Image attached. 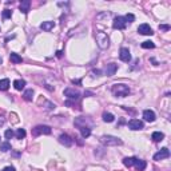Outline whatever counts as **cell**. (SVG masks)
Returning a JSON list of instances; mask_svg holds the SVG:
<instances>
[{
    "mask_svg": "<svg viewBox=\"0 0 171 171\" xmlns=\"http://www.w3.org/2000/svg\"><path fill=\"white\" fill-rule=\"evenodd\" d=\"M0 63H1V59H0Z\"/></svg>",
    "mask_w": 171,
    "mask_h": 171,
    "instance_id": "obj_37",
    "label": "cell"
},
{
    "mask_svg": "<svg viewBox=\"0 0 171 171\" xmlns=\"http://www.w3.org/2000/svg\"><path fill=\"white\" fill-rule=\"evenodd\" d=\"M125 20H126V23H132V22L135 20V16L132 15V13H127V15L125 16Z\"/></svg>",
    "mask_w": 171,
    "mask_h": 171,
    "instance_id": "obj_29",
    "label": "cell"
},
{
    "mask_svg": "<svg viewBox=\"0 0 171 171\" xmlns=\"http://www.w3.org/2000/svg\"><path fill=\"white\" fill-rule=\"evenodd\" d=\"M24 86H26V82H24L23 79H18V80L13 82V87H15L18 91H22V90L24 88Z\"/></svg>",
    "mask_w": 171,
    "mask_h": 171,
    "instance_id": "obj_20",
    "label": "cell"
},
{
    "mask_svg": "<svg viewBox=\"0 0 171 171\" xmlns=\"http://www.w3.org/2000/svg\"><path fill=\"white\" fill-rule=\"evenodd\" d=\"M103 121H104L106 123H111V122L115 121V116H114L111 112H104L103 114Z\"/></svg>",
    "mask_w": 171,
    "mask_h": 171,
    "instance_id": "obj_22",
    "label": "cell"
},
{
    "mask_svg": "<svg viewBox=\"0 0 171 171\" xmlns=\"http://www.w3.org/2000/svg\"><path fill=\"white\" fill-rule=\"evenodd\" d=\"M136 158H134V156H130V158H125L123 159V164H125L126 167H131V166H134V162H135Z\"/></svg>",
    "mask_w": 171,
    "mask_h": 171,
    "instance_id": "obj_23",
    "label": "cell"
},
{
    "mask_svg": "<svg viewBox=\"0 0 171 171\" xmlns=\"http://www.w3.org/2000/svg\"><path fill=\"white\" fill-rule=\"evenodd\" d=\"M30 7H31V1L30 0H23L20 3V11L23 12V13H27L30 11Z\"/></svg>",
    "mask_w": 171,
    "mask_h": 171,
    "instance_id": "obj_15",
    "label": "cell"
},
{
    "mask_svg": "<svg viewBox=\"0 0 171 171\" xmlns=\"http://www.w3.org/2000/svg\"><path fill=\"white\" fill-rule=\"evenodd\" d=\"M100 143L104 144V146H121V144H123V142H122V139H119L118 136L103 135L100 138Z\"/></svg>",
    "mask_w": 171,
    "mask_h": 171,
    "instance_id": "obj_3",
    "label": "cell"
},
{
    "mask_svg": "<svg viewBox=\"0 0 171 171\" xmlns=\"http://www.w3.org/2000/svg\"><path fill=\"white\" fill-rule=\"evenodd\" d=\"M9 59H11V62L13 63V64H19V63L23 62V59H22V56H19V55L15 54V52H12V54L9 55Z\"/></svg>",
    "mask_w": 171,
    "mask_h": 171,
    "instance_id": "obj_19",
    "label": "cell"
},
{
    "mask_svg": "<svg viewBox=\"0 0 171 171\" xmlns=\"http://www.w3.org/2000/svg\"><path fill=\"white\" fill-rule=\"evenodd\" d=\"M95 39H96V43H98V46H99V48H102V50L108 48V46H110V38L107 36V34H104V32H102V31L96 32Z\"/></svg>",
    "mask_w": 171,
    "mask_h": 171,
    "instance_id": "obj_2",
    "label": "cell"
},
{
    "mask_svg": "<svg viewBox=\"0 0 171 171\" xmlns=\"http://www.w3.org/2000/svg\"><path fill=\"white\" fill-rule=\"evenodd\" d=\"M163 138H164V134L160 131L152 132V135H151V139L154 140V142H160V140H163Z\"/></svg>",
    "mask_w": 171,
    "mask_h": 171,
    "instance_id": "obj_18",
    "label": "cell"
},
{
    "mask_svg": "<svg viewBox=\"0 0 171 171\" xmlns=\"http://www.w3.org/2000/svg\"><path fill=\"white\" fill-rule=\"evenodd\" d=\"M159 30L160 31H168V30H170V26H167V24H160Z\"/></svg>",
    "mask_w": 171,
    "mask_h": 171,
    "instance_id": "obj_32",
    "label": "cell"
},
{
    "mask_svg": "<svg viewBox=\"0 0 171 171\" xmlns=\"http://www.w3.org/2000/svg\"><path fill=\"white\" fill-rule=\"evenodd\" d=\"M100 72H102L100 70H95V71H94V74H96V75H100Z\"/></svg>",
    "mask_w": 171,
    "mask_h": 171,
    "instance_id": "obj_35",
    "label": "cell"
},
{
    "mask_svg": "<svg viewBox=\"0 0 171 171\" xmlns=\"http://www.w3.org/2000/svg\"><path fill=\"white\" fill-rule=\"evenodd\" d=\"M54 22H50V20H47V22H43L40 24V28H42L43 31H51L52 28H54Z\"/></svg>",
    "mask_w": 171,
    "mask_h": 171,
    "instance_id": "obj_17",
    "label": "cell"
},
{
    "mask_svg": "<svg viewBox=\"0 0 171 171\" xmlns=\"http://www.w3.org/2000/svg\"><path fill=\"white\" fill-rule=\"evenodd\" d=\"M144 127L143 122L139 121V119H131L128 122V128L132 130V131H138V130H142Z\"/></svg>",
    "mask_w": 171,
    "mask_h": 171,
    "instance_id": "obj_7",
    "label": "cell"
},
{
    "mask_svg": "<svg viewBox=\"0 0 171 171\" xmlns=\"http://www.w3.org/2000/svg\"><path fill=\"white\" fill-rule=\"evenodd\" d=\"M134 166L136 167V170H138V171H143L144 168H146V166H147V163H146L144 160H142V159H135Z\"/></svg>",
    "mask_w": 171,
    "mask_h": 171,
    "instance_id": "obj_16",
    "label": "cell"
},
{
    "mask_svg": "<svg viewBox=\"0 0 171 171\" xmlns=\"http://www.w3.org/2000/svg\"><path fill=\"white\" fill-rule=\"evenodd\" d=\"M64 96H67L71 100H78L79 98H80V92L74 88H66L64 90Z\"/></svg>",
    "mask_w": 171,
    "mask_h": 171,
    "instance_id": "obj_6",
    "label": "cell"
},
{
    "mask_svg": "<svg viewBox=\"0 0 171 171\" xmlns=\"http://www.w3.org/2000/svg\"><path fill=\"white\" fill-rule=\"evenodd\" d=\"M0 150H1L3 152L8 151V150H11V144L8 143V142H5V143H1V144H0Z\"/></svg>",
    "mask_w": 171,
    "mask_h": 171,
    "instance_id": "obj_28",
    "label": "cell"
},
{
    "mask_svg": "<svg viewBox=\"0 0 171 171\" xmlns=\"http://www.w3.org/2000/svg\"><path fill=\"white\" fill-rule=\"evenodd\" d=\"M80 130V134H82L83 138H88L90 135H91V127H88V126H84V127H80L79 128Z\"/></svg>",
    "mask_w": 171,
    "mask_h": 171,
    "instance_id": "obj_21",
    "label": "cell"
},
{
    "mask_svg": "<svg viewBox=\"0 0 171 171\" xmlns=\"http://www.w3.org/2000/svg\"><path fill=\"white\" fill-rule=\"evenodd\" d=\"M111 91H112V94L115 96L126 98V96H128V94H130V87L123 84V83H119V84H114Z\"/></svg>",
    "mask_w": 171,
    "mask_h": 171,
    "instance_id": "obj_1",
    "label": "cell"
},
{
    "mask_svg": "<svg viewBox=\"0 0 171 171\" xmlns=\"http://www.w3.org/2000/svg\"><path fill=\"white\" fill-rule=\"evenodd\" d=\"M1 171H15V168L11 167V166H8V167H4Z\"/></svg>",
    "mask_w": 171,
    "mask_h": 171,
    "instance_id": "obj_33",
    "label": "cell"
},
{
    "mask_svg": "<svg viewBox=\"0 0 171 171\" xmlns=\"http://www.w3.org/2000/svg\"><path fill=\"white\" fill-rule=\"evenodd\" d=\"M155 47V44L151 42V40H146V42L142 43V48H146V50H148V48H154Z\"/></svg>",
    "mask_w": 171,
    "mask_h": 171,
    "instance_id": "obj_27",
    "label": "cell"
},
{
    "mask_svg": "<svg viewBox=\"0 0 171 171\" xmlns=\"http://www.w3.org/2000/svg\"><path fill=\"white\" fill-rule=\"evenodd\" d=\"M26 130L24 128H18V131H16V138L18 139H23V138H26Z\"/></svg>",
    "mask_w": 171,
    "mask_h": 171,
    "instance_id": "obj_26",
    "label": "cell"
},
{
    "mask_svg": "<svg viewBox=\"0 0 171 171\" xmlns=\"http://www.w3.org/2000/svg\"><path fill=\"white\" fill-rule=\"evenodd\" d=\"M51 127L50 126H36L35 128H32V135L34 136H39V135H50L51 134Z\"/></svg>",
    "mask_w": 171,
    "mask_h": 171,
    "instance_id": "obj_4",
    "label": "cell"
},
{
    "mask_svg": "<svg viewBox=\"0 0 171 171\" xmlns=\"http://www.w3.org/2000/svg\"><path fill=\"white\" fill-rule=\"evenodd\" d=\"M72 83H74V84H75V83H76V84H80V80H79V79H76V80H75V79H74V80H72Z\"/></svg>",
    "mask_w": 171,
    "mask_h": 171,
    "instance_id": "obj_34",
    "label": "cell"
},
{
    "mask_svg": "<svg viewBox=\"0 0 171 171\" xmlns=\"http://www.w3.org/2000/svg\"><path fill=\"white\" fill-rule=\"evenodd\" d=\"M126 26H127V23H126V20H125V16H116V18L114 19L112 27L115 28V30H125Z\"/></svg>",
    "mask_w": 171,
    "mask_h": 171,
    "instance_id": "obj_5",
    "label": "cell"
},
{
    "mask_svg": "<svg viewBox=\"0 0 171 171\" xmlns=\"http://www.w3.org/2000/svg\"><path fill=\"white\" fill-rule=\"evenodd\" d=\"M138 32H139L140 35H148V36H151L154 32H152L151 27L148 26V24H140L139 27H138Z\"/></svg>",
    "mask_w": 171,
    "mask_h": 171,
    "instance_id": "obj_10",
    "label": "cell"
},
{
    "mask_svg": "<svg viewBox=\"0 0 171 171\" xmlns=\"http://www.w3.org/2000/svg\"><path fill=\"white\" fill-rule=\"evenodd\" d=\"M32 96H34V90H32V88L27 90V91H26V92H24V95H23L24 100H27V102L32 100Z\"/></svg>",
    "mask_w": 171,
    "mask_h": 171,
    "instance_id": "obj_25",
    "label": "cell"
},
{
    "mask_svg": "<svg viewBox=\"0 0 171 171\" xmlns=\"http://www.w3.org/2000/svg\"><path fill=\"white\" fill-rule=\"evenodd\" d=\"M12 16V11H9V9H4L3 11V19H9Z\"/></svg>",
    "mask_w": 171,
    "mask_h": 171,
    "instance_id": "obj_30",
    "label": "cell"
},
{
    "mask_svg": "<svg viewBox=\"0 0 171 171\" xmlns=\"http://www.w3.org/2000/svg\"><path fill=\"white\" fill-rule=\"evenodd\" d=\"M4 125V119L3 118H0V126H3Z\"/></svg>",
    "mask_w": 171,
    "mask_h": 171,
    "instance_id": "obj_36",
    "label": "cell"
},
{
    "mask_svg": "<svg viewBox=\"0 0 171 171\" xmlns=\"http://www.w3.org/2000/svg\"><path fill=\"white\" fill-rule=\"evenodd\" d=\"M75 126H76L78 128L84 127V126H88V127H91V121H90L88 118H83V116L76 118V119H75Z\"/></svg>",
    "mask_w": 171,
    "mask_h": 171,
    "instance_id": "obj_11",
    "label": "cell"
},
{
    "mask_svg": "<svg viewBox=\"0 0 171 171\" xmlns=\"http://www.w3.org/2000/svg\"><path fill=\"white\" fill-rule=\"evenodd\" d=\"M143 118H144V121H147V122H154L155 121V112L151 111V110H144Z\"/></svg>",
    "mask_w": 171,
    "mask_h": 171,
    "instance_id": "obj_14",
    "label": "cell"
},
{
    "mask_svg": "<svg viewBox=\"0 0 171 171\" xmlns=\"http://www.w3.org/2000/svg\"><path fill=\"white\" fill-rule=\"evenodd\" d=\"M118 71V66L115 64V63H110V64H107V67H106V75L107 76H114L115 75V72Z\"/></svg>",
    "mask_w": 171,
    "mask_h": 171,
    "instance_id": "obj_13",
    "label": "cell"
},
{
    "mask_svg": "<svg viewBox=\"0 0 171 171\" xmlns=\"http://www.w3.org/2000/svg\"><path fill=\"white\" fill-rule=\"evenodd\" d=\"M9 87V80L8 79H1L0 80V91H5Z\"/></svg>",
    "mask_w": 171,
    "mask_h": 171,
    "instance_id": "obj_24",
    "label": "cell"
},
{
    "mask_svg": "<svg viewBox=\"0 0 171 171\" xmlns=\"http://www.w3.org/2000/svg\"><path fill=\"white\" fill-rule=\"evenodd\" d=\"M119 58H121L122 62H126V63H128L131 60V55H130L128 48H126V47L121 48V51H119Z\"/></svg>",
    "mask_w": 171,
    "mask_h": 171,
    "instance_id": "obj_8",
    "label": "cell"
},
{
    "mask_svg": "<svg viewBox=\"0 0 171 171\" xmlns=\"http://www.w3.org/2000/svg\"><path fill=\"white\" fill-rule=\"evenodd\" d=\"M13 135H15V134H13V131H12V130H7V131H5V134H4L5 139H11Z\"/></svg>",
    "mask_w": 171,
    "mask_h": 171,
    "instance_id": "obj_31",
    "label": "cell"
},
{
    "mask_svg": "<svg viewBox=\"0 0 171 171\" xmlns=\"http://www.w3.org/2000/svg\"><path fill=\"white\" fill-rule=\"evenodd\" d=\"M170 156V151H168V148H162L160 151H158L154 155V160H162V159H166V158H168Z\"/></svg>",
    "mask_w": 171,
    "mask_h": 171,
    "instance_id": "obj_9",
    "label": "cell"
},
{
    "mask_svg": "<svg viewBox=\"0 0 171 171\" xmlns=\"http://www.w3.org/2000/svg\"><path fill=\"white\" fill-rule=\"evenodd\" d=\"M59 142H60L63 146H66V147H71V146H72V139H71V136L67 135V134H62V135L59 136Z\"/></svg>",
    "mask_w": 171,
    "mask_h": 171,
    "instance_id": "obj_12",
    "label": "cell"
}]
</instances>
